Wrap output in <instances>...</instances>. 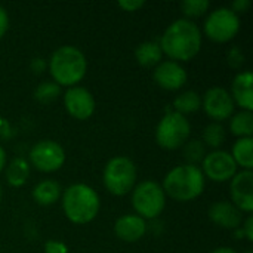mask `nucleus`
<instances>
[{
    "instance_id": "f257e3e1",
    "label": "nucleus",
    "mask_w": 253,
    "mask_h": 253,
    "mask_svg": "<svg viewBox=\"0 0 253 253\" xmlns=\"http://www.w3.org/2000/svg\"><path fill=\"white\" fill-rule=\"evenodd\" d=\"M202 43L200 28L187 18H179L169 24L159 42L163 55L179 64L194 59L202 49Z\"/></svg>"
},
{
    "instance_id": "f03ea898",
    "label": "nucleus",
    "mask_w": 253,
    "mask_h": 253,
    "mask_svg": "<svg viewBox=\"0 0 253 253\" xmlns=\"http://www.w3.org/2000/svg\"><path fill=\"white\" fill-rule=\"evenodd\" d=\"M47 70L52 76V82L68 89L79 86V83L86 77L87 59L79 47L64 44L52 52L47 61Z\"/></svg>"
},
{
    "instance_id": "7ed1b4c3",
    "label": "nucleus",
    "mask_w": 253,
    "mask_h": 253,
    "mask_svg": "<svg viewBox=\"0 0 253 253\" xmlns=\"http://www.w3.org/2000/svg\"><path fill=\"white\" fill-rule=\"evenodd\" d=\"M65 218L74 225H86L92 222L101 209V199L90 185L77 182L67 187L61 196Z\"/></svg>"
},
{
    "instance_id": "20e7f679",
    "label": "nucleus",
    "mask_w": 253,
    "mask_h": 253,
    "mask_svg": "<svg viewBox=\"0 0 253 253\" xmlns=\"http://www.w3.org/2000/svg\"><path fill=\"white\" fill-rule=\"evenodd\" d=\"M206 178L199 166L194 165H179L170 169L162 184L166 197L175 202L187 203L193 202L202 196L205 191Z\"/></svg>"
},
{
    "instance_id": "39448f33",
    "label": "nucleus",
    "mask_w": 253,
    "mask_h": 253,
    "mask_svg": "<svg viewBox=\"0 0 253 253\" xmlns=\"http://www.w3.org/2000/svg\"><path fill=\"white\" fill-rule=\"evenodd\" d=\"M138 170L135 163L125 156H116L110 159L104 168V187L105 190L117 197L132 193L136 185Z\"/></svg>"
},
{
    "instance_id": "423d86ee",
    "label": "nucleus",
    "mask_w": 253,
    "mask_h": 253,
    "mask_svg": "<svg viewBox=\"0 0 253 253\" xmlns=\"http://www.w3.org/2000/svg\"><path fill=\"white\" fill-rule=\"evenodd\" d=\"M166 206V194L162 185L147 179L135 185L132 190V208L135 213L145 221L156 219L162 215Z\"/></svg>"
},
{
    "instance_id": "0eeeda50",
    "label": "nucleus",
    "mask_w": 253,
    "mask_h": 253,
    "mask_svg": "<svg viewBox=\"0 0 253 253\" xmlns=\"http://www.w3.org/2000/svg\"><path fill=\"white\" fill-rule=\"evenodd\" d=\"M191 135V125L188 119L179 113L168 111L156 127V142L168 151L182 148Z\"/></svg>"
},
{
    "instance_id": "6e6552de",
    "label": "nucleus",
    "mask_w": 253,
    "mask_h": 253,
    "mask_svg": "<svg viewBox=\"0 0 253 253\" xmlns=\"http://www.w3.org/2000/svg\"><path fill=\"white\" fill-rule=\"evenodd\" d=\"M240 27V16L230 7L222 6L209 12L203 24V31L215 43H228L239 34Z\"/></svg>"
},
{
    "instance_id": "1a4fd4ad",
    "label": "nucleus",
    "mask_w": 253,
    "mask_h": 253,
    "mask_svg": "<svg viewBox=\"0 0 253 253\" xmlns=\"http://www.w3.org/2000/svg\"><path fill=\"white\" fill-rule=\"evenodd\" d=\"M30 166L43 173H53L59 170L65 163L64 147L52 139H42L36 142L30 150Z\"/></svg>"
},
{
    "instance_id": "9d476101",
    "label": "nucleus",
    "mask_w": 253,
    "mask_h": 253,
    "mask_svg": "<svg viewBox=\"0 0 253 253\" xmlns=\"http://www.w3.org/2000/svg\"><path fill=\"white\" fill-rule=\"evenodd\" d=\"M202 172L205 178L213 182H228L237 173V165L231 154L224 150H213L202 160Z\"/></svg>"
},
{
    "instance_id": "9b49d317",
    "label": "nucleus",
    "mask_w": 253,
    "mask_h": 253,
    "mask_svg": "<svg viewBox=\"0 0 253 253\" xmlns=\"http://www.w3.org/2000/svg\"><path fill=\"white\" fill-rule=\"evenodd\" d=\"M202 108L209 119L215 123H221L234 114L236 104L230 95V90L221 86L211 87L202 96Z\"/></svg>"
},
{
    "instance_id": "f8f14e48",
    "label": "nucleus",
    "mask_w": 253,
    "mask_h": 253,
    "mask_svg": "<svg viewBox=\"0 0 253 253\" xmlns=\"http://www.w3.org/2000/svg\"><path fill=\"white\" fill-rule=\"evenodd\" d=\"M64 107L73 119L84 122L93 116L96 102L89 89L83 86H73L64 93Z\"/></svg>"
},
{
    "instance_id": "ddd939ff",
    "label": "nucleus",
    "mask_w": 253,
    "mask_h": 253,
    "mask_svg": "<svg viewBox=\"0 0 253 253\" xmlns=\"http://www.w3.org/2000/svg\"><path fill=\"white\" fill-rule=\"evenodd\" d=\"M153 80L159 87L175 92V90H181L185 86L188 80V74L187 70L182 67V64L166 59L154 67Z\"/></svg>"
},
{
    "instance_id": "4468645a",
    "label": "nucleus",
    "mask_w": 253,
    "mask_h": 253,
    "mask_svg": "<svg viewBox=\"0 0 253 253\" xmlns=\"http://www.w3.org/2000/svg\"><path fill=\"white\" fill-rule=\"evenodd\" d=\"M231 203L242 212L252 215L253 212V172H237L230 181Z\"/></svg>"
},
{
    "instance_id": "2eb2a0df",
    "label": "nucleus",
    "mask_w": 253,
    "mask_h": 253,
    "mask_svg": "<svg viewBox=\"0 0 253 253\" xmlns=\"http://www.w3.org/2000/svg\"><path fill=\"white\" fill-rule=\"evenodd\" d=\"M209 219L225 230H237L243 224V213L228 200H221L215 202L211 205L208 211Z\"/></svg>"
},
{
    "instance_id": "dca6fc26",
    "label": "nucleus",
    "mask_w": 253,
    "mask_h": 253,
    "mask_svg": "<svg viewBox=\"0 0 253 253\" xmlns=\"http://www.w3.org/2000/svg\"><path fill=\"white\" fill-rule=\"evenodd\" d=\"M114 233L119 240L126 243L139 242L147 233V221L136 213H127L120 216L114 224Z\"/></svg>"
},
{
    "instance_id": "f3484780",
    "label": "nucleus",
    "mask_w": 253,
    "mask_h": 253,
    "mask_svg": "<svg viewBox=\"0 0 253 253\" xmlns=\"http://www.w3.org/2000/svg\"><path fill=\"white\" fill-rule=\"evenodd\" d=\"M230 95L242 111H253V76L251 71H240L236 74Z\"/></svg>"
},
{
    "instance_id": "a211bd4d",
    "label": "nucleus",
    "mask_w": 253,
    "mask_h": 253,
    "mask_svg": "<svg viewBox=\"0 0 253 253\" xmlns=\"http://www.w3.org/2000/svg\"><path fill=\"white\" fill-rule=\"evenodd\" d=\"M135 59L141 67L154 68L163 61V52L159 42L147 40L135 47Z\"/></svg>"
},
{
    "instance_id": "6ab92c4d",
    "label": "nucleus",
    "mask_w": 253,
    "mask_h": 253,
    "mask_svg": "<svg viewBox=\"0 0 253 253\" xmlns=\"http://www.w3.org/2000/svg\"><path fill=\"white\" fill-rule=\"evenodd\" d=\"M62 196L61 185L53 179H43L33 188V199L40 206H52Z\"/></svg>"
},
{
    "instance_id": "aec40b11",
    "label": "nucleus",
    "mask_w": 253,
    "mask_h": 253,
    "mask_svg": "<svg viewBox=\"0 0 253 253\" xmlns=\"http://www.w3.org/2000/svg\"><path fill=\"white\" fill-rule=\"evenodd\" d=\"M4 176L10 187H13V188L24 187L30 178L28 160H25L24 157H15L9 165H6Z\"/></svg>"
},
{
    "instance_id": "412c9836",
    "label": "nucleus",
    "mask_w": 253,
    "mask_h": 253,
    "mask_svg": "<svg viewBox=\"0 0 253 253\" xmlns=\"http://www.w3.org/2000/svg\"><path fill=\"white\" fill-rule=\"evenodd\" d=\"M231 157L236 162L237 168L242 170L253 169V139L252 138H239L231 148Z\"/></svg>"
},
{
    "instance_id": "4be33fe9",
    "label": "nucleus",
    "mask_w": 253,
    "mask_h": 253,
    "mask_svg": "<svg viewBox=\"0 0 253 253\" xmlns=\"http://www.w3.org/2000/svg\"><path fill=\"white\" fill-rule=\"evenodd\" d=\"M202 108V96L194 90H185L173 99V110L182 116L196 113Z\"/></svg>"
},
{
    "instance_id": "5701e85b",
    "label": "nucleus",
    "mask_w": 253,
    "mask_h": 253,
    "mask_svg": "<svg viewBox=\"0 0 253 253\" xmlns=\"http://www.w3.org/2000/svg\"><path fill=\"white\" fill-rule=\"evenodd\" d=\"M230 130L237 138H252L253 114L252 111H240L230 117Z\"/></svg>"
},
{
    "instance_id": "b1692460",
    "label": "nucleus",
    "mask_w": 253,
    "mask_h": 253,
    "mask_svg": "<svg viewBox=\"0 0 253 253\" xmlns=\"http://www.w3.org/2000/svg\"><path fill=\"white\" fill-rule=\"evenodd\" d=\"M227 133L225 127L221 123H211L203 130V145L211 147L213 150H219V147L225 142Z\"/></svg>"
},
{
    "instance_id": "393cba45",
    "label": "nucleus",
    "mask_w": 253,
    "mask_h": 253,
    "mask_svg": "<svg viewBox=\"0 0 253 253\" xmlns=\"http://www.w3.org/2000/svg\"><path fill=\"white\" fill-rule=\"evenodd\" d=\"M61 95V86L55 82H43L34 90V99L40 104H49Z\"/></svg>"
},
{
    "instance_id": "a878e982",
    "label": "nucleus",
    "mask_w": 253,
    "mask_h": 253,
    "mask_svg": "<svg viewBox=\"0 0 253 253\" xmlns=\"http://www.w3.org/2000/svg\"><path fill=\"white\" fill-rule=\"evenodd\" d=\"M211 3L208 0H187L181 3V10L187 16V19L199 18L209 10Z\"/></svg>"
},
{
    "instance_id": "bb28decb",
    "label": "nucleus",
    "mask_w": 253,
    "mask_h": 253,
    "mask_svg": "<svg viewBox=\"0 0 253 253\" xmlns=\"http://www.w3.org/2000/svg\"><path fill=\"white\" fill-rule=\"evenodd\" d=\"M182 148H184V156L188 160V165L197 166V163H202V160L206 156L203 142L197 141V139L196 141H187V144Z\"/></svg>"
},
{
    "instance_id": "cd10ccee",
    "label": "nucleus",
    "mask_w": 253,
    "mask_h": 253,
    "mask_svg": "<svg viewBox=\"0 0 253 253\" xmlns=\"http://www.w3.org/2000/svg\"><path fill=\"white\" fill-rule=\"evenodd\" d=\"M43 249L44 253H68V246L59 240H47Z\"/></svg>"
},
{
    "instance_id": "c85d7f7f",
    "label": "nucleus",
    "mask_w": 253,
    "mask_h": 253,
    "mask_svg": "<svg viewBox=\"0 0 253 253\" xmlns=\"http://www.w3.org/2000/svg\"><path fill=\"white\" fill-rule=\"evenodd\" d=\"M117 6L120 9H123L125 12H138L139 9H142L145 6V1H142V0H123V1H119Z\"/></svg>"
},
{
    "instance_id": "c756f323",
    "label": "nucleus",
    "mask_w": 253,
    "mask_h": 253,
    "mask_svg": "<svg viewBox=\"0 0 253 253\" xmlns=\"http://www.w3.org/2000/svg\"><path fill=\"white\" fill-rule=\"evenodd\" d=\"M227 59H228V64H230L231 67L237 68V67H240V65L243 64V61H245V56H243V53L240 52V49H237V47H233V49L228 52V55H227Z\"/></svg>"
},
{
    "instance_id": "7c9ffc66",
    "label": "nucleus",
    "mask_w": 253,
    "mask_h": 253,
    "mask_svg": "<svg viewBox=\"0 0 253 253\" xmlns=\"http://www.w3.org/2000/svg\"><path fill=\"white\" fill-rule=\"evenodd\" d=\"M242 231L245 234V239L248 242H253V216L252 215H248L246 219H243V224H242Z\"/></svg>"
},
{
    "instance_id": "2f4dec72",
    "label": "nucleus",
    "mask_w": 253,
    "mask_h": 253,
    "mask_svg": "<svg viewBox=\"0 0 253 253\" xmlns=\"http://www.w3.org/2000/svg\"><path fill=\"white\" fill-rule=\"evenodd\" d=\"M7 30H9V15L7 10L0 4V40L4 37Z\"/></svg>"
},
{
    "instance_id": "473e14b6",
    "label": "nucleus",
    "mask_w": 253,
    "mask_h": 253,
    "mask_svg": "<svg viewBox=\"0 0 253 253\" xmlns=\"http://www.w3.org/2000/svg\"><path fill=\"white\" fill-rule=\"evenodd\" d=\"M251 7V1L249 0H236L233 4H231V10L234 12V13H243V12H246L248 9Z\"/></svg>"
},
{
    "instance_id": "72a5a7b5",
    "label": "nucleus",
    "mask_w": 253,
    "mask_h": 253,
    "mask_svg": "<svg viewBox=\"0 0 253 253\" xmlns=\"http://www.w3.org/2000/svg\"><path fill=\"white\" fill-rule=\"evenodd\" d=\"M31 68H33V71H34L36 74L43 73V71L47 68V62H46L43 58H34L33 62H31Z\"/></svg>"
},
{
    "instance_id": "f704fd0d",
    "label": "nucleus",
    "mask_w": 253,
    "mask_h": 253,
    "mask_svg": "<svg viewBox=\"0 0 253 253\" xmlns=\"http://www.w3.org/2000/svg\"><path fill=\"white\" fill-rule=\"evenodd\" d=\"M6 160H7V157H6V151H4V148L0 145V173L4 170V168H6Z\"/></svg>"
},
{
    "instance_id": "c9c22d12",
    "label": "nucleus",
    "mask_w": 253,
    "mask_h": 253,
    "mask_svg": "<svg viewBox=\"0 0 253 253\" xmlns=\"http://www.w3.org/2000/svg\"><path fill=\"white\" fill-rule=\"evenodd\" d=\"M211 253H237L234 249H231V248H227V246H222V248H218V249H215V251H212Z\"/></svg>"
},
{
    "instance_id": "e433bc0d",
    "label": "nucleus",
    "mask_w": 253,
    "mask_h": 253,
    "mask_svg": "<svg viewBox=\"0 0 253 253\" xmlns=\"http://www.w3.org/2000/svg\"><path fill=\"white\" fill-rule=\"evenodd\" d=\"M1 199H3V190H1V185H0V202H1Z\"/></svg>"
},
{
    "instance_id": "4c0bfd02",
    "label": "nucleus",
    "mask_w": 253,
    "mask_h": 253,
    "mask_svg": "<svg viewBox=\"0 0 253 253\" xmlns=\"http://www.w3.org/2000/svg\"><path fill=\"white\" fill-rule=\"evenodd\" d=\"M245 253H253V251H252V249H248V251H246Z\"/></svg>"
}]
</instances>
